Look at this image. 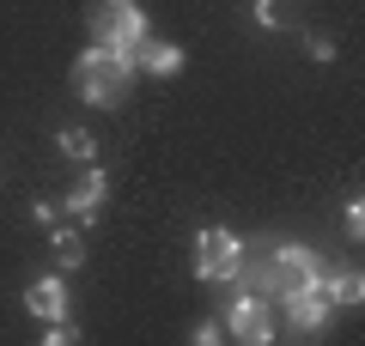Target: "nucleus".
<instances>
[{"label":"nucleus","instance_id":"obj_1","mask_svg":"<svg viewBox=\"0 0 365 346\" xmlns=\"http://www.w3.org/2000/svg\"><path fill=\"white\" fill-rule=\"evenodd\" d=\"M128 79H134V67H122L116 55L104 49V43H91V49L73 61V91L91 103V110H110V103H122V98H128Z\"/></svg>","mask_w":365,"mask_h":346},{"label":"nucleus","instance_id":"obj_2","mask_svg":"<svg viewBox=\"0 0 365 346\" xmlns=\"http://www.w3.org/2000/svg\"><path fill=\"white\" fill-rule=\"evenodd\" d=\"M91 37L104 43L122 67H134V49H140V37H146L140 0H98V6H91Z\"/></svg>","mask_w":365,"mask_h":346},{"label":"nucleus","instance_id":"obj_3","mask_svg":"<svg viewBox=\"0 0 365 346\" xmlns=\"http://www.w3.org/2000/svg\"><path fill=\"white\" fill-rule=\"evenodd\" d=\"M237 268H244V243H237L232 231L207 225L195 237V280H232Z\"/></svg>","mask_w":365,"mask_h":346},{"label":"nucleus","instance_id":"obj_4","mask_svg":"<svg viewBox=\"0 0 365 346\" xmlns=\"http://www.w3.org/2000/svg\"><path fill=\"white\" fill-rule=\"evenodd\" d=\"M225 334H232L237 346H268L274 340V322H268V298L262 292H237V304H232V316H225Z\"/></svg>","mask_w":365,"mask_h":346},{"label":"nucleus","instance_id":"obj_5","mask_svg":"<svg viewBox=\"0 0 365 346\" xmlns=\"http://www.w3.org/2000/svg\"><path fill=\"white\" fill-rule=\"evenodd\" d=\"M280 298H287V316H292V328H299V334H317L329 322V310H335V304H329V292H323V280L292 285V292H280Z\"/></svg>","mask_w":365,"mask_h":346},{"label":"nucleus","instance_id":"obj_6","mask_svg":"<svg viewBox=\"0 0 365 346\" xmlns=\"http://www.w3.org/2000/svg\"><path fill=\"white\" fill-rule=\"evenodd\" d=\"M25 310L31 316H43V322H55V316H67V285H61V273H49V280H31L25 285Z\"/></svg>","mask_w":365,"mask_h":346},{"label":"nucleus","instance_id":"obj_7","mask_svg":"<svg viewBox=\"0 0 365 346\" xmlns=\"http://www.w3.org/2000/svg\"><path fill=\"white\" fill-rule=\"evenodd\" d=\"M134 73H158V79L182 73V49H177V43H153V37H140V49H134Z\"/></svg>","mask_w":365,"mask_h":346},{"label":"nucleus","instance_id":"obj_8","mask_svg":"<svg viewBox=\"0 0 365 346\" xmlns=\"http://www.w3.org/2000/svg\"><path fill=\"white\" fill-rule=\"evenodd\" d=\"M104 194H110V177H104V170H86V177L73 182V194H67V213H73V219H91L98 206H104Z\"/></svg>","mask_w":365,"mask_h":346},{"label":"nucleus","instance_id":"obj_9","mask_svg":"<svg viewBox=\"0 0 365 346\" xmlns=\"http://www.w3.org/2000/svg\"><path fill=\"white\" fill-rule=\"evenodd\" d=\"M317 280H323V292H329V304H335V310H359L365 304V280H359V273H353V268H341V273H317Z\"/></svg>","mask_w":365,"mask_h":346},{"label":"nucleus","instance_id":"obj_10","mask_svg":"<svg viewBox=\"0 0 365 346\" xmlns=\"http://www.w3.org/2000/svg\"><path fill=\"white\" fill-rule=\"evenodd\" d=\"M49 243H55V261H61V268H79V261H86V237H79L73 225H61V219L49 225Z\"/></svg>","mask_w":365,"mask_h":346},{"label":"nucleus","instance_id":"obj_11","mask_svg":"<svg viewBox=\"0 0 365 346\" xmlns=\"http://www.w3.org/2000/svg\"><path fill=\"white\" fill-rule=\"evenodd\" d=\"M299 19V0H256V25L262 31H287Z\"/></svg>","mask_w":365,"mask_h":346},{"label":"nucleus","instance_id":"obj_12","mask_svg":"<svg viewBox=\"0 0 365 346\" xmlns=\"http://www.w3.org/2000/svg\"><path fill=\"white\" fill-rule=\"evenodd\" d=\"M61 152L79 158V164H91V158H98V140H91L86 128H61Z\"/></svg>","mask_w":365,"mask_h":346},{"label":"nucleus","instance_id":"obj_13","mask_svg":"<svg viewBox=\"0 0 365 346\" xmlns=\"http://www.w3.org/2000/svg\"><path fill=\"white\" fill-rule=\"evenodd\" d=\"M43 340H49V346H73V340H79V328H73V322H67V316H55Z\"/></svg>","mask_w":365,"mask_h":346},{"label":"nucleus","instance_id":"obj_14","mask_svg":"<svg viewBox=\"0 0 365 346\" xmlns=\"http://www.w3.org/2000/svg\"><path fill=\"white\" fill-rule=\"evenodd\" d=\"M359 231H365V201L353 194V201H347V237H353V243H359Z\"/></svg>","mask_w":365,"mask_h":346},{"label":"nucleus","instance_id":"obj_15","mask_svg":"<svg viewBox=\"0 0 365 346\" xmlns=\"http://www.w3.org/2000/svg\"><path fill=\"white\" fill-rule=\"evenodd\" d=\"M31 219H37V225L49 231V225H55V219H61V213H55V201H37V206H31Z\"/></svg>","mask_w":365,"mask_h":346},{"label":"nucleus","instance_id":"obj_16","mask_svg":"<svg viewBox=\"0 0 365 346\" xmlns=\"http://www.w3.org/2000/svg\"><path fill=\"white\" fill-rule=\"evenodd\" d=\"M189 340H195V346H213V340H220V328H213V322H201V328H189Z\"/></svg>","mask_w":365,"mask_h":346}]
</instances>
